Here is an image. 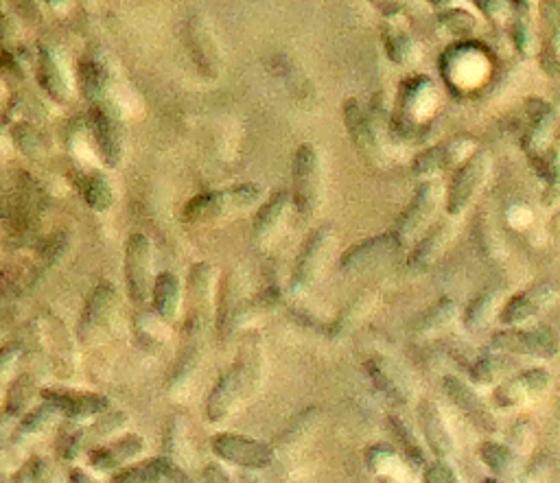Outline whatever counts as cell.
I'll list each match as a JSON object with an SVG mask.
<instances>
[{"instance_id": "2", "label": "cell", "mask_w": 560, "mask_h": 483, "mask_svg": "<svg viewBox=\"0 0 560 483\" xmlns=\"http://www.w3.org/2000/svg\"><path fill=\"white\" fill-rule=\"evenodd\" d=\"M88 123L105 167L116 169L125 153V123L119 105L114 101L92 103Z\"/></svg>"}, {"instance_id": "28", "label": "cell", "mask_w": 560, "mask_h": 483, "mask_svg": "<svg viewBox=\"0 0 560 483\" xmlns=\"http://www.w3.org/2000/svg\"><path fill=\"white\" fill-rule=\"evenodd\" d=\"M235 365L243 376L245 392H248V396L254 394L256 390H259L261 374H263V344H261L259 333H250L241 341Z\"/></svg>"}, {"instance_id": "29", "label": "cell", "mask_w": 560, "mask_h": 483, "mask_svg": "<svg viewBox=\"0 0 560 483\" xmlns=\"http://www.w3.org/2000/svg\"><path fill=\"white\" fill-rule=\"evenodd\" d=\"M291 202V195L287 191H278L274 193L267 202L259 208L254 217V226H252V234L256 243H265L272 239V234L280 228L283 223L287 208Z\"/></svg>"}, {"instance_id": "3", "label": "cell", "mask_w": 560, "mask_h": 483, "mask_svg": "<svg viewBox=\"0 0 560 483\" xmlns=\"http://www.w3.org/2000/svg\"><path fill=\"white\" fill-rule=\"evenodd\" d=\"M291 180H294V191H291V202L302 219L313 217L320 204V156L313 145H300L294 153V164H291Z\"/></svg>"}, {"instance_id": "31", "label": "cell", "mask_w": 560, "mask_h": 483, "mask_svg": "<svg viewBox=\"0 0 560 483\" xmlns=\"http://www.w3.org/2000/svg\"><path fill=\"white\" fill-rule=\"evenodd\" d=\"M167 457H151L145 462L125 466L112 477V483H162L165 481Z\"/></svg>"}, {"instance_id": "34", "label": "cell", "mask_w": 560, "mask_h": 483, "mask_svg": "<svg viewBox=\"0 0 560 483\" xmlns=\"http://www.w3.org/2000/svg\"><path fill=\"white\" fill-rule=\"evenodd\" d=\"M35 396V381L31 374L18 376V381L9 387L7 403H5V416L9 420H18L27 414V409H31Z\"/></svg>"}, {"instance_id": "43", "label": "cell", "mask_w": 560, "mask_h": 483, "mask_svg": "<svg viewBox=\"0 0 560 483\" xmlns=\"http://www.w3.org/2000/svg\"><path fill=\"white\" fill-rule=\"evenodd\" d=\"M125 422H127V414H123V411H105L92 427H86L84 446H95L110 440L116 431L123 429Z\"/></svg>"}, {"instance_id": "15", "label": "cell", "mask_w": 560, "mask_h": 483, "mask_svg": "<svg viewBox=\"0 0 560 483\" xmlns=\"http://www.w3.org/2000/svg\"><path fill=\"white\" fill-rule=\"evenodd\" d=\"M44 403H51L60 414L68 420L84 422L95 416H101L110 407V398L95 392H77V390H44Z\"/></svg>"}, {"instance_id": "23", "label": "cell", "mask_w": 560, "mask_h": 483, "mask_svg": "<svg viewBox=\"0 0 560 483\" xmlns=\"http://www.w3.org/2000/svg\"><path fill=\"white\" fill-rule=\"evenodd\" d=\"M245 313L243 304V282L239 272H230L219 289V300H217V331L221 335H230L235 331L239 320Z\"/></svg>"}, {"instance_id": "10", "label": "cell", "mask_w": 560, "mask_h": 483, "mask_svg": "<svg viewBox=\"0 0 560 483\" xmlns=\"http://www.w3.org/2000/svg\"><path fill=\"white\" fill-rule=\"evenodd\" d=\"M488 167H490L488 151H475L471 158H466L458 173L453 175L449 195H447V212L451 217H458L469 208L473 197L477 195V191H480L486 180Z\"/></svg>"}, {"instance_id": "20", "label": "cell", "mask_w": 560, "mask_h": 483, "mask_svg": "<svg viewBox=\"0 0 560 483\" xmlns=\"http://www.w3.org/2000/svg\"><path fill=\"white\" fill-rule=\"evenodd\" d=\"M364 368L372 385L377 387V392H381L390 403L399 407H405L410 403L412 387L396 365H392L385 357H370L364 363Z\"/></svg>"}, {"instance_id": "17", "label": "cell", "mask_w": 560, "mask_h": 483, "mask_svg": "<svg viewBox=\"0 0 560 483\" xmlns=\"http://www.w3.org/2000/svg\"><path fill=\"white\" fill-rule=\"evenodd\" d=\"M245 396H248V392H245L243 376L237 365L232 363L230 368L219 376L213 390H210V396L206 400V418L213 424L224 422L232 414V409L239 405V400Z\"/></svg>"}, {"instance_id": "8", "label": "cell", "mask_w": 560, "mask_h": 483, "mask_svg": "<svg viewBox=\"0 0 560 483\" xmlns=\"http://www.w3.org/2000/svg\"><path fill=\"white\" fill-rule=\"evenodd\" d=\"M184 40L200 75L206 79H217L221 75V51L213 27H210L208 18L200 11L186 18Z\"/></svg>"}, {"instance_id": "30", "label": "cell", "mask_w": 560, "mask_h": 483, "mask_svg": "<svg viewBox=\"0 0 560 483\" xmlns=\"http://www.w3.org/2000/svg\"><path fill=\"white\" fill-rule=\"evenodd\" d=\"M449 234H451V226L447 221H440L436 226H431L425 232V237L414 247V252L410 254V267L416 269V272L427 269L442 254V250H445Z\"/></svg>"}, {"instance_id": "14", "label": "cell", "mask_w": 560, "mask_h": 483, "mask_svg": "<svg viewBox=\"0 0 560 483\" xmlns=\"http://www.w3.org/2000/svg\"><path fill=\"white\" fill-rule=\"evenodd\" d=\"M552 383V374L545 368H530L523 370L515 376H510L504 383L497 387L495 403L501 409H515L525 403H530L532 398L541 396Z\"/></svg>"}, {"instance_id": "56", "label": "cell", "mask_w": 560, "mask_h": 483, "mask_svg": "<svg viewBox=\"0 0 560 483\" xmlns=\"http://www.w3.org/2000/svg\"><path fill=\"white\" fill-rule=\"evenodd\" d=\"M204 481L206 483H235L219 464H208L204 468Z\"/></svg>"}, {"instance_id": "24", "label": "cell", "mask_w": 560, "mask_h": 483, "mask_svg": "<svg viewBox=\"0 0 560 483\" xmlns=\"http://www.w3.org/2000/svg\"><path fill=\"white\" fill-rule=\"evenodd\" d=\"M344 123L350 138L357 147V151L361 156L372 158L377 153V134H375V125H372L370 116L366 114V110L361 108V103L357 99H348L344 103Z\"/></svg>"}, {"instance_id": "9", "label": "cell", "mask_w": 560, "mask_h": 483, "mask_svg": "<svg viewBox=\"0 0 560 483\" xmlns=\"http://www.w3.org/2000/svg\"><path fill=\"white\" fill-rule=\"evenodd\" d=\"M490 348L506 355L554 359L560 352V339L545 328H508L493 335Z\"/></svg>"}, {"instance_id": "4", "label": "cell", "mask_w": 560, "mask_h": 483, "mask_svg": "<svg viewBox=\"0 0 560 483\" xmlns=\"http://www.w3.org/2000/svg\"><path fill=\"white\" fill-rule=\"evenodd\" d=\"M154 247L147 239V234L134 232L125 245L123 258V274H125V289L132 302L143 304L151 298V287H154Z\"/></svg>"}, {"instance_id": "7", "label": "cell", "mask_w": 560, "mask_h": 483, "mask_svg": "<svg viewBox=\"0 0 560 483\" xmlns=\"http://www.w3.org/2000/svg\"><path fill=\"white\" fill-rule=\"evenodd\" d=\"M333 245V226L331 223H322L315 230H311L309 237L302 243L300 252L296 256L294 274L289 278V291L298 296V293L307 291L313 280L318 278L320 269L326 261V254H329Z\"/></svg>"}, {"instance_id": "57", "label": "cell", "mask_w": 560, "mask_h": 483, "mask_svg": "<svg viewBox=\"0 0 560 483\" xmlns=\"http://www.w3.org/2000/svg\"><path fill=\"white\" fill-rule=\"evenodd\" d=\"M38 464H31L27 468H22L20 477L16 479V483H40V475H38Z\"/></svg>"}, {"instance_id": "25", "label": "cell", "mask_w": 560, "mask_h": 483, "mask_svg": "<svg viewBox=\"0 0 560 483\" xmlns=\"http://www.w3.org/2000/svg\"><path fill=\"white\" fill-rule=\"evenodd\" d=\"M469 151L466 147V140H451L447 145H436L425 149L420 156L414 160V175L423 178V175H431L442 169H449L453 164H458L464 160V153Z\"/></svg>"}, {"instance_id": "53", "label": "cell", "mask_w": 560, "mask_h": 483, "mask_svg": "<svg viewBox=\"0 0 560 483\" xmlns=\"http://www.w3.org/2000/svg\"><path fill=\"white\" fill-rule=\"evenodd\" d=\"M18 357H20V348L16 344H7L0 348V385L5 383L7 374L14 370Z\"/></svg>"}, {"instance_id": "11", "label": "cell", "mask_w": 560, "mask_h": 483, "mask_svg": "<svg viewBox=\"0 0 560 483\" xmlns=\"http://www.w3.org/2000/svg\"><path fill=\"white\" fill-rule=\"evenodd\" d=\"M401 250H403V243L396 239V234L383 232L377 234V237H370L361 243L350 245L344 252V256L340 258V267L348 274L368 272V269L390 261V258L399 254Z\"/></svg>"}, {"instance_id": "59", "label": "cell", "mask_w": 560, "mask_h": 483, "mask_svg": "<svg viewBox=\"0 0 560 483\" xmlns=\"http://www.w3.org/2000/svg\"><path fill=\"white\" fill-rule=\"evenodd\" d=\"M241 479H243V483H265L261 477H256L252 473H245Z\"/></svg>"}, {"instance_id": "44", "label": "cell", "mask_w": 560, "mask_h": 483, "mask_svg": "<svg viewBox=\"0 0 560 483\" xmlns=\"http://www.w3.org/2000/svg\"><path fill=\"white\" fill-rule=\"evenodd\" d=\"M84 435H86L84 424L70 420V424H66L62 429L60 440H57V455L66 459V462L75 459L77 453L84 449Z\"/></svg>"}, {"instance_id": "52", "label": "cell", "mask_w": 560, "mask_h": 483, "mask_svg": "<svg viewBox=\"0 0 560 483\" xmlns=\"http://www.w3.org/2000/svg\"><path fill=\"white\" fill-rule=\"evenodd\" d=\"M160 322L156 315H143V317H136V328H138V335L140 339H151V341H162L165 339V331H160ZM167 324V322H165Z\"/></svg>"}, {"instance_id": "33", "label": "cell", "mask_w": 560, "mask_h": 483, "mask_svg": "<svg viewBox=\"0 0 560 483\" xmlns=\"http://www.w3.org/2000/svg\"><path fill=\"white\" fill-rule=\"evenodd\" d=\"M165 451L171 462L180 466V462L191 457V444H189V422L184 416H173L169 420V427L165 433Z\"/></svg>"}, {"instance_id": "5", "label": "cell", "mask_w": 560, "mask_h": 483, "mask_svg": "<svg viewBox=\"0 0 560 483\" xmlns=\"http://www.w3.org/2000/svg\"><path fill=\"white\" fill-rule=\"evenodd\" d=\"M116 311H119L116 289L112 287V282H101V285L92 291V296L79 317L77 337L81 344L92 346L108 337L110 328L114 326Z\"/></svg>"}, {"instance_id": "27", "label": "cell", "mask_w": 560, "mask_h": 483, "mask_svg": "<svg viewBox=\"0 0 560 483\" xmlns=\"http://www.w3.org/2000/svg\"><path fill=\"white\" fill-rule=\"evenodd\" d=\"M151 300H154V311L160 320L167 324L173 322L182 304L180 278L171 272H160L154 278V287H151Z\"/></svg>"}, {"instance_id": "54", "label": "cell", "mask_w": 560, "mask_h": 483, "mask_svg": "<svg viewBox=\"0 0 560 483\" xmlns=\"http://www.w3.org/2000/svg\"><path fill=\"white\" fill-rule=\"evenodd\" d=\"M543 66L547 73H560V33H556L554 38L550 40V46H547L543 53Z\"/></svg>"}, {"instance_id": "26", "label": "cell", "mask_w": 560, "mask_h": 483, "mask_svg": "<svg viewBox=\"0 0 560 483\" xmlns=\"http://www.w3.org/2000/svg\"><path fill=\"white\" fill-rule=\"evenodd\" d=\"M79 86L81 92L86 94V99H90L92 103L99 101H110V90L114 79L108 70V64L101 62V57H86L79 64Z\"/></svg>"}, {"instance_id": "58", "label": "cell", "mask_w": 560, "mask_h": 483, "mask_svg": "<svg viewBox=\"0 0 560 483\" xmlns=\"http://www.w3.org/2000/svg\"><path fill=\"white\" fill-rule=\"evenodd\" d=\"M68 483H99V481H95L92 479L86 470H81V468H73L68 473Z\"/></svg>"}, {"instance_id": "47", "label": "cell", "mask_w": 560, "mask_h": 483, "mask_svg": "<svg viewBox=\"0 0 560 483\" xmlns=\"http://www.w3.org/2000/svg\"><path fill=\"white\" fill-rule=\"evenodd\" d=\"M515 44L517 49L521 51V55L530 53V46L534 40V31H532V14H530V5L528 3H519L515 5Z\"/></svg>"}, {"instance_id": "22", "label": "cell", "mask_w": 560, "mask_h": 483, "mask_svg": "<svg viewBox=\"0 0 560 483\" xmlns=\"http://www.w3.org/2000/svg\"><path fill=\"white\" fill-rule=\"evenodd\" d=\"M556 298L554 285H534L517 296H512L499 313V322L506 326H517L539 315L547 304Z\"/></svg>"}, {"instance_id": "37", "label": "cell", "mask_w": 560, "mask_h": 483, "mask_svg": "<svg viewBox=\"0 0 560 483\" xmlns=\"http://www.w3.org/2000/svg\"><path fill=\"white\" fill-rule=\"evenodd\" d=\"M497 300H499V296L495 291H486V293H482V296H477L469 304V309H466V315H464L466 331L477 333V331H482V328H486L497 311Z\"/></svg>"}, {"instance_id": "45", "label": "cell", "mask_w": 560, "mask_h": 483, "mask_svg": "<svg viewBox=\"0 0 560 483\" xmlns=\"http://www.w3.org/2000/svg\"><path fill=\"white\" fill-rule=\"evenodd\" d=\"M508 368V361H504V357L497 355H488V357H480L473 365H471V381L477 385H490L499 379V374H504V370Z\"/></svg>"}, {"instance_id": "39", "label": "cell", "mask_w": 560, "mask_h": 483, "mask_svg": "<svg viewBox=\"0 0 560 483\" xmlns=\"http://www.w3.org/2000/svg\"><path fill=\"white\" fill-rule=\"evenodd\" d=\"M388 424H390V431H392V435H394V442L401 446V451H403V455L407 457V462H412L416 468L427 466V459H425L423 446H420L418 440L414 438L412 429L407 427V424H405L399 416H390V418H388Z\"/></svg>"}, {"instance_id": "60", "label": "cell", "mask_w": 560, "mask_h": 483, "mask_svg": "<svg viewBox=\"0 0 560 483\" xmlns=\"http://www.w3.org/2000/svg\"><path fill=\"white\" fill-rule=\"evenodd\" d=\"M486 483H499L497 479H490V481H486Z\"/></svg>"}, {"instance_id": "12", "label": "cell", "mask_w": 560, "mask_h": 483, "mask_svg": "<svg viewBox=\"0 0 560 483\" xmlns=\"http://www.w3.org/2000/svg\"><path fill=\"white\" fill-rule=\"evenodd\" d=\"M442 390H445L453 407L458 409L477 431L488 433V435L497 433V420L493 416V411L488 409V405L471 385H466L462 379H458V376L449 374L442 379Z\"/></svg>"}, {"instance_id": "48", "label": "cell", "mask_w": 560, "mask_h": 483, "mask_svg": "<svg viewBox=\"0 0 560 483\" xmlns=\"http://www.w3.org/2000/svg\"><path fill=\"white\" fill-rule=\"evenodd\" d=\"M440 25L445 27L451 35H455V38H466V35H471L475 31L477 22L469 11L451 9V11H447V14L440 16Z\"/></svg>"}, {"instance_id": "35", "label": "cell", "mask_w": 560, "mask_h": 483, "mask_svg": "<svg viewBox=\"0 0 560 483\" xmlns=\"http://www.w3.org/2000/svg\"><path fill=\"white\" fill-rule=\"evenodd\" d=\"M477 455H480L482 462L490 470H493L497 477L510 475L512 470H515V466H517V453L512 451L508 444H499V442L488 440V442H484L480 446V451H477Z\"/></svg>"}, {"instance_id": "18", "label": "cell", "mask_w": 560, "mask_h": 483, "mask_svg": "<svg viewBox=\"0 0 560 483\" xmlns=\"http://www.w3.org/2000/svg\"><path fill=\"white\" fill-rule=\"evenodd\" d=\"M38 81L51 101L66 105L70 99V77L64 57L53 46H40L38 51Z\"/></svg>"}, {"instance_id": "21", "label": "cell", "mask_w": 560, "mask_h": 483, "mask_svg": "<svg viewBox=\"0 0 560 483\" xmlns=\"http://www.w3.org/2000/svg\"><path fill=\"white\" fill-rule=\"evenodd\" d=\"M145 451V438L136 433H127L119 440H112L103 446H95L88 453L90 466L99 473H110L116 468H125L127 462H132L140 453Z\"/></svg>"}, {"instance_id": "32", "label": "cell", "mask_w": 560, "mask_h": 483, "mask_svg": "<svg viewBox=\"0 0 560 483\" xmlns=\"http://www.w3.org/2000/svg\"><path fill=\"white\" fill-rule=\"evenodd\" d=\"M455 302L451 298H440L434 306H429L425 313H420L414 322L416 335H431L438 333L440 328H445L455 317Z\"/></svg>"}, {"instance_id": "42", "label": "cell", "mask_w": 560, "mask_h": 483, "mask_svg": "<svg viewBox=\"0 0 560 483\" xmlns=\"http://www.w3.org/2000/svg\"><path fill=\"white\" fill-rule=\"evenodd\" d=\"M11 138H14L16 147L25 153L29 160H44L46 156V143L42 134L31 123H16L11 129Z\"/></svg>"}, {"instance_id": "49", "label": "cell", "mask_w": 560, "mask_h": 483, "mask_svg": "<svg viewBox=\"0 0 560 483\" xmlns=\"http://www.w3.org/2000/svg\"><path fill=\"white\" fill-rule=\"evenodd\" d=\"M396 464H399L396 462V455L392 449H388V446H370L366 451V466L375 475L392 473Z\"/></svg>"}, {"instance_id": "46", "label": "cell", "mask_w": 560, "mask_h": 483, "mask_svg": "<svg viewBox=\"0 0 560 483\" xmlns=\"http://www.w3.org/2000/svg\"><path fill=\"white\" fill-rule=\"evenodd\" d=\"M385 49H388L392 62L407 64L410 62V57L414 55L416 46H414V40L405 31L392 29V31H385Z\"/></svg>"}, {"instance_id": "16", "label": "cell", "mask_w": 560, "mask_h": 483, "mask_svg": "<svg viewBox=\"0 0 560 483\" xmlns=\"http://www.w3.org/2000/svg\"><path fill=\"white\" fill-rule=\"evenodd\" d=\"M186 289H189L191 300V315L189 322H186V333H189V337H202L210 309L213 267L208 263H195L189 272V280H186Z\"/></svg>"}, {"instance_id": "36", "label": "cell", "mask_w": 560, "mask_h": 483, "mask_svg": "<svg viewBox=\"0 0 560 483\" xmlns=\"http://www.w3.org/2000/svg\"><path fill=\"white\" fill-rule=\"evenodd\" d=\"M315 420H318V411H315L313 407L307 409V411H302V414L291 420V424H287V429L280 433V438L276 440L274 451L276 453L278 451L280 453H287L289 449H294V446H298L302 440L307 438L309 431L313 429Z\"/></svg>"}, {"instance_id": "50", "label": "cell", "mask_w": 560, "mask_h": 483, "mask_svg": "<svg viewBox=\"0 0 560 483\" xmlns=\"http://www.w3.org/2000/svg\"><path fill=\"white\" fill-rule=\"evenodd\" d=\"M20 42L18 20L11 14H0V49L3 53H14Z\"/></svg>"}, {"instance_id": "55", "label": "cell", "mask_w": 560, "mask_h": 483, "mask_svg": "<svg viewBox=\"0 0 560 483\" xmlns=\"http://www.w3.org/2000/svg\"><path fill=\"white\" fill-rule=\"evenodd\" d=\"M162 483H197L189 477V473L182 466H178L175 462L167 457V468H165V481Z\"/></svg>"}, {"instance_id": "41", "label": "cell", "mask_w": 560, "mask_h": 483, "mask_svg": "<svg viewBox=\"0 0 560 483\" xmlns=\"http://www.w3.org/2000/svg\"><path fill=\"white\" fill-rule=\"evenodd\" d=\"M60 416H62L60 409H57L55 405L42 403L40 407H35L22 416V420L18 424V438H29V435H38V433L46 431Z\"/></svg>"}, {"instance_id": "13", "label": "cell", "mask_w": 560, "mask_h": 483, "mask_svg": "<svg viewBox=\"0 0 560 483\" xmlns=\"http://www.w3.org/2000/svg\"><path fill=\"white\" fill-rule=\"evenodd\" d=\"M438 184L436 182H423L414 193V199L403 210L401 219L396 221L394 234L396 239L403 243V247L410 243L416 234L423 232L427 228L429 219L434 217V212L438 208Z\"/></svg>"}, {"instance_id": "6", "label": "cell", "mask_w": 560, "mask_h": 483, "mask_svg": "<svg viewBox=\"0 0 560 483\" xmlns=\"http://www.w3.org/2000/svg\"><path fill=\"white\" fill-rule=\"evenodd\" d=\"M210 449L224 462L252 470V473L270 468L276 459V451L270 442L254 440L241 433H217L210 440Z\"/></svg>"}, {"instance_id": "1", "label": "cell", "mask_w": 560, "mask_h": 483, "mask_svg": "<svg viewBox=\"0 0 560 483\" xmlns=\"http://www.w3.org/2000/svg\"><path fill=\"white\" fill-rule=\"evenodd\" d=\"M261 197V186L256 184H239L224 191H210L195 195L182 208L184 223H208L217 221L230 212H239L254 206Z\"/></svg>"}, {"instance_id": "19", "label": "cell", "mask_w": 560, "mask_h": 483, "mask_svg": "<svg viewBox=\"0 0 560 483\" xmlns=\"http://www.w3.org/2000/svg\"><path fill=\"white\" fill-rule=\"evenodd\" d=\"M418 424L423 429L429 451L438 459H451L455 453V440L447 427V420L442 416L440 407L434 400H420L418 405Z\"/></svg>"}, {"instance_id": "38", "label": "cell", "mask_w": 560, "mask_h": 483, "mask_svg": "<svg viewBox=\"0 0 560 483\" xmlns=\"http://www.w3.org/2000/svg\"><path fill=\"white\" fill-rule=\"evenodd\" d=\"M84 199L95 212H108L114 206V188L103 173H92L84 180Z\"/></svg>"}, {"instance_id": "51", "label": "cell", "mask_w": 560, "mask_h": 483, "mask_svg": "<svg viewBox=\"0 0 560 483\" xmlns=\"http://www.w3.org/2000/svg\"><path fill=\"white\" fill-rule=\"evenodd\" d=\"M425 483H458V473L455 468L447 462V459H436L425 466L423 473Z\"/></svg>"}, {"instance_id": "40", "label": "cell", "mask_w": 560, "mask_h": 483, "mask_svg": "<svg viewBox=\"0 0 560 483\" xmlns=\"http://www.w3.org/2000/svg\"><path fill=\"white\" fill-rule=\"evenodd\" d=\"M536 112H532V127H530V132L528 136H525V149H534V156H539L541 153V145L547 140V136H550V127L554 123V110L550 108L547 103H541V101H536Z\"/></svg>"}]
</instances>
